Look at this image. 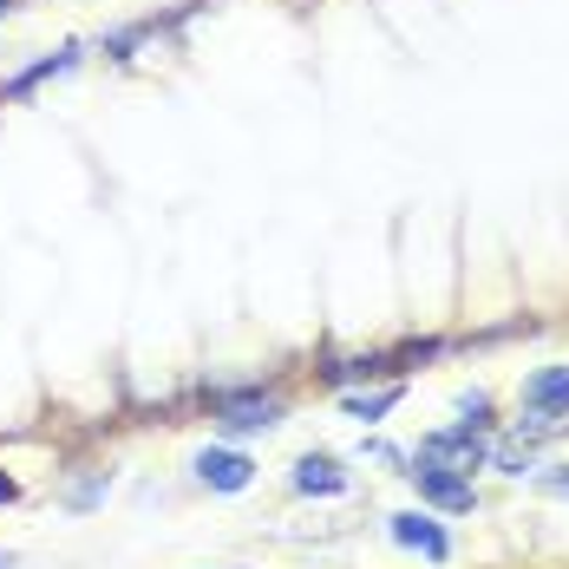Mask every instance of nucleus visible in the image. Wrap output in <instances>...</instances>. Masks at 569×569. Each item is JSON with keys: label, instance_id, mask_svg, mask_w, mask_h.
<instances>
[{"label": "nucleus", "instance_id": "1", "mask_svg": "<svg viewBox=\"0 0 569 569\" xmlns=\"http://www.w3.org/2000/svg\"><path fill=\"white\" fill-rule=\"evenodd\" d=\"M210 399V419H217V432L223 439H249V432H276L288 419V399L282 387H203Z\"/></svg>", "mask_w": 569, "mask_h": 569}, {"label": "nucleus", "instance_id": "12", "mask_svg": "<svg viewBox=\"0 0 569 569\" xmlns=\"http://www.w3.org/2000/svg\"><path fill=\"white\" fill-rule=\"evenodd\" d=\"M491 471H505V478H530V471H537V446H523V439L491 446Z\"/></svg>", "mask_w": 569, "mask_h": 569}, {"label": "nucleus", "instance_id": "2", "mask_svg": "<svg viewBox=\"0 0 569 569\" xmlns=\"http://www.w3.org/2000/svg\"><path fill=\"white\" fill-rule=\"evenodd\" d=\"M406 478H412L419 505H432V511H478L471 478L452 471V465H439V458H406Z\"/></svg>", "mask_w": 569, "mask_h": 569}, {"label": "nucleus", "instance_id": "16", "mask_svg": "<svg viewBox=\"0 0 569 569\" xmlns=\"http://www.w3.org/2000/svg\"><path fill=\"white\" fill-rule=\"evenodd\" d=\"M13 7H20V0H0V20H7V13H13Z\"/></svg>", "mask_w": 569, "mask_h": 569}, {"label": "nucleus", "instance_id": "9", "mask_svg": "<svg viewBox=\"0 0 569 569\" xmlns=\"http://www.w3.org/2000/svg\"><path fill=\"white\" fill-rule=\"evenodd\" d=\"M523 406L569 419V367H543V373H530V380H523Z\"/></svg>", "mask_w": 569, "mask_h": 569}, {"label": "nucleus", "instance_id": "13", "mask_svg": "<svg viewBox=\"0 0 569 569\" xmlns=\"http://www.w3.org/2000/svg\"><path fill=\"white\" fill-rule=\"evenodd\" d=\"M458 426L491 432V426H498V419H491V393H478V387H471V393H458Z\"/></svg>", "mask_w": 569, "mask_h": 569}, {"label": "nucleus", "instance_id": "8", "mask_svg": "<svg viewBox=\"0 0 569 569\" xmlns=\"http://www.w3.org/2000/svg\"><path fill=\"white\" fill-rule=\"evenodd\" d=\"M86 59V47L72 40V47H59V53H47V59H33L27 72H13V79H0V99H27L33 86H47V79H59V72H72Z\"/></svg>", "mask_w": 569, "mask_h": 569}, {"label": "nucleus", "instance_id": "3", "mask_svg": "<svg viewBox=\"0 0 569 569\" xmlns=\"http://www.w3.org/2000/svg\"><path fill=\"white\" fill-rule=\"evenodd\" d=\"M419 458H439V465H452V471H485L491 465V439L478 432V426H446V432H426L419 439Z\"/></svg>", "mask_w": 569, "mask_h": 569}, {"label": "nucleus", "instance_id": "5", "mask_svg": "<svg viewBox=\"0 0 569 569\" xmlns=\"http://www.w3.org/2000/svg\"><path fill=\"white\" fill-rule=\"evenodd\" d=\"M190 471H197L210 491H223V498L249 491V478H256V465H249L242 452H229V446H203V452L190 458Z\"/></svg>", "mask_w": 569, "mask_h": 569}, {"label": "nucleus", "instance_id": "6", "mask_svg": "<svg viewBox=\"0 0 569 569\" xmlns=\"http://www.w3.org/2000/svg\"><path fill=\"white\" fill-rule=\"evenodd\" d=\"M321 387H335V393H347V387H360V380H380V373H393V353H328L321 367Z\"/></svg>", "mask_w": 569, "mask_h": 569}, {"label": "nucleus", "instance_id": "7", "mask_svg": "<svg viewBox=\"0 0 569 569\" xmlns=\"http://www.w3.org/2000/svg\"><path fill=\"white\" fill-rule=\"evenodd\" d=\"M295 491H301V498H341V491H347L341 458H335V452H308V458H295Z\"/></svg>", "mask_w": 569, "mask_h": 569}, {"label": "nucleus", "instance_id": "14", "mask_svg": "<svg viewBox=\"0 0 569 569\" xmlns=\"http://www.w3.org/2000/svg\"><path fill=\"white\" fill-rule=\"evenodd\" d=\"M537 485H543V491H557V498H569V465H557V471H537Z\"/></svg>", "mask_w": 569, "mask_h": 569}, {"label": "nucleus", "instance_id": "11", "mask_svg": "<svg viewBox=\"0 0 569 569\" xmlns=\"http://www.w3.org/2000/svg\"><path fill=\"white\" fill-rule=\"evenodd\" d=\"M557 432H569V419H557V412H537V406H523V419L511 426V439H523V446H543V439H557Z\"/></svg>", "mask_w": 569, "mask_h": 569}, {"label": "nucleus", "instance_id": "10", "mask_svg": "<svg viewBox=\"0 0 569 569\" xmlns=\"http://www.w3.org/2000/svg\"><path fill=\"white\" fill-rule=\"evenodd\" d=\"M399 393H406V387H399V380H387L380 393H341V406H347V419H360V426H380V419L399 406Z\"/></svg>", "mask_w": 569, "mask_h": 569}, {"label": "nucleus", "instance_id": "4", "mask_svg": "<svg viewBox=\"0 0 569 569\" xmlns=\"http://www.w3.org/2000/svg\"><path fill=\"white\" fill-rule=\"evenodd\" d=\"M387 537H393L399 550L426 557V563H452V537H446V523L432 511H393L387 517Z\"/></svg>", "mask_w": 569, "mask_h": 569}, {"label": "nucleus", "instance_id": "17", "mask_svg": "<svg viewBox=\"0 0 569 569\" xmlns=\"http://www.w3.org/2000/svg\"><path fill=\"white\" fill-rule=\"evenodd\" d=\"M0 569H13V557H0Z\"/></svg>", "mask_w": 569, "mask_h": 569}, {"label": "nucleus", "instance_id": "15", "mask_svg": "<svg viewBox=\"0 0 569 569\" xmlns=\"http://www.w3.org/2000/svg\"><path fill=\"white\" fill-rule=\"evenodd\" d=\"M13 498H20V485H13V478H0V505H13Z\"/></svg>", "mask_w": 569, "mask_h": 569}]
</instances>
